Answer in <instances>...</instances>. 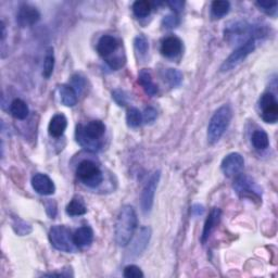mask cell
<instances>
[{
  "mask_svg": "<svg viewBox=\"0 0 278 278\" xmlns=\"http://www.w3.org/2000/svg\"><path fill=\"white\" fill-rule=\"evenodd\" d=\"M221 216H222L221 209L213 208L211 211H210L209 216L207 217L205 226H204V232H202V236H201V242L204 243V245L209 240L210 236L212 235V233L216 229L217 224L220 223Z\"/></svg>",
  "mask_w": 278,
  "mask_h": 278,
  "instance_id": "obj_12",
  "label": "cell"
},
{
  "mask_svg": "<svg viewBox=\"0 0 278 278\" xmlns=\"http://www.w3.org/2000/svg\"><path fill=\"white\" fill-rule=\"evenodd\" d=\"M233 119L232 108L229 105L220 107L215 111L208 126V141L214 145L222 138Z\"/></svg>",
  "mask_w": 278,
  "mask_h": 278,
  "instance_id": "obj_2",
  "label": "cell"
},
{
  "mask_svg": "<svg viewBox=\"0 0 278 278\" xmlns=\"http://www.w3.org/2000/svg\"><path fill=\"white\" fill-rule=\"evenodd\" d=\"M138 83L140 86L144 88L145 92L149 96H156L158 94V86L154 83L151 74L148 70L142 69L138 74Z\"/></svg>",
  "mask_w": 278,
  "mask_h": 278,
  "instance_id": "obj_20",
  "label": "cell"
},
{
  "mask_svg": "<svg viewBox=\"0 0 278 278\" xmlns=\"http://www.w3.org/2000/svg\"><path fill=\"white\" fill-rule=\"evenodd\" d=\"M126 122L131 128H138L142 123V114L137 108L129 109L126 113Z\"/></svg>",
  "mask_w": 278,
  "mask_h": 278,
  "instance_id": "obj_28",
  "label": "cell"
},
{
  "mask_svg": "<svg viewBox=\"0 0 278 278\" xmlns=\"http://www.w3.org/2000/svg\"><path fill=\"white\" fill-rule=\"evenodd\" d=\"M107 63L111 67V69L119 70L125 64V58L122 56H115L113 58L107 59Z\"/></svg>",
  "mask_w": 278,
  "mask_h": 278,
  "instance_id": "obj_36",
  "label": "cell"
},
{
  "mask_svg": "<svg viewBox=\"0 0 278 278\" xmlns=\"http://www.w3.org/2000/svg\"><path fill=\"white\" fill-rule=\"evenodd\" d=\"M10 113L16 120H25L29 116L30 109L22 99H14L10 105Z\"/></svg>",
  "mask_w": 278,
  "mask_h": 278,
  "instance_id": "obj_23",
  "label": "cell"
},
{
  "mask_svg": "<svg viewBox=\"0 0 278 278\" xmlns=\"http://www.w3.org/2000/svg\"><path fill=\"white\" fill-rule=\"evenodd\" d=\"M66 214L70 216H81L86 214L87 212V208L85 206V202H84L82 197H74L70 202L69 205L66 206Z\"/></svg>",
  "mask_w": 278,
  "mask_h": 278,
  "instance_id": "obj_22",
  "label": "cell"
},
{
  "mask_svg": "<svg viewBox=\"0 0 278 278\" xmlns=\"http://www.w3.org/2000/svg\"><path fill=\"white\" fill-rule=\"evenodd\" d=\"M260 110L262 111V119L264 122L274 124L278 120V103L276 96L272 92L263 94L259 101Z\"/></svg>",
  "mask_w": 278,
  "mask_h": 278,
  "instance_id": "obj_7",
  "label": "cell"
},
{
  "mask_svg": "<svg viewBox=\"0 0 278 278\" xmlns=\"http://www.w3.org/2000/svg\"><path fill=\"white\" fill-rule=\"evenodd\" d=\"M55 69V55H54V49L50 47L48 48L46 56H45V61H44V77L46 79H49L53 75Z\"/></svg>",
  "mask_w": 278,
  "mask_h": 278,
  "instance_id": "obj_27",
  "label": "cell"
},
{
  "mask_svg": "<svg viewBox=\"0 0 278 278\" xmlns=\"http://www.w3.org/2000/svg\"><path fill=\"white\" fill-rule=\"evenodd\" d=\"M183 48L182 40L176 36L166 37L161 45V53L167 58H173L181 54Z\"/></svg>",
  "mask_w": 278,
  "mask_h": 278,
  "instance_id": "obj_15",
  "label": "cell"
},
{
  "mask_svg": "<svg viewBox=\"0 0 278 278\" xmlns=\"http://www.w3.org/2000/svg\"><path fill=\"white\" fill-rule=\"evenodd\" d=\"M75 91L78 92V95H81L82 92L86 88V81L84 80L83 77L79 74H75L72 77V85H71Z\"/></svg>",
  "mask_w": 278,
  "mask_h": 278,
  "instance_id": "obj_33",
  "label": "cell"
},
{
  "mask_svg": "<svg viewBox=\"0 0 278 278\" xmlns=\"http://www.w3.org/2000/svg\"><path fill=\"white\" fill-rule=\"evenodd\" d=\"M49 240L54 248L59 251L66 252V254H73L78 249L71 231L63 225H56L52 227V230L49 231Z\"/></svg>",
  "mask_w": 278,
  "mask_h": 278,
  "instance_id": "obj_3",
  "label": "cell"
},
{
  "mask_svg": "<svg viewBox=\"0 0 278 278\" xmlns=\"http://www.w3.org/2000/svg\"><path fill=\"white\" fill-rule=\"evenodd\" d=\"M75 136H77V141L79 144L89 151H98L103 144H101L100 140H95L89 138L87 135L84 133L83 125L77 126V132H75Z\"/></svg>",
  "mask_w": 278,
  "mask_h": 278,
  "instance_id": "obj_18",
  "label": "cell"
},
{
  "mask_svg": "<svg viewBox=\"0 0 278 278\" xmlns=\"http://www.w3.org/2000/svg\"><path fill=\"white\" fill-rule=\"evenodd\" d=\"M67 128V120L64 114L58 113L53 116L48 126V133L52 137L59 138L64 134Z\"/></svg>",
  "mask_w": 278,
  "mask_h": 278,
  "instance_id": "obj_16",
  "label": "cell"
},
{
  "mask_svg": "<svg viewBox=\"0 0 278 278\" xmlns=\"http://www.w3.org/2000/svg\"><path fill=\"white\" fill-rule=\"evenodd\" d=\"M151 9H153V6L147 0H137L133 5V12L139 19L148 16L151 12Z\"/></svg>",
  "mask_w": 278,
  "mask_h": 278,
  "instance_id": "obj_26",
  "label": "cell"
},
{
  "mask_svg": "<svg viewBox=\"0 0 278 278\" xmlns=\"http://www.w3.org/2000/svg\"><path fill=\"white\" fill-rule=\"evenodd\" d=\"M231 4L226 0H215L212 3L211 6V12L212 16L215 19H221L230 12Z\"/></svg>",
  "mask_w": 278,
  "mask_h": 278,
  "instance_id": "obj_25",
  "label": "cell"
},
{
  "mask_svg": "<svg viewBox=\"0 0 278 278\" xmlns=\"http://www.w3.org/2000/svg\"><path fill=\"white\" fill-rule=\"evenodd\" d=\"M112 97L114 99L115 103L121 106V107H124L126 105V95L125 92L121 89H116L112 92Z\"/></svg>",
  "mask_w": 278,
  "mask_h": 278,
  "instance_id": "obj_38",
  "label": "cell"
},
{
  "mask_svg": "<svg viewBox=\"0 0 278 278\" xmlns=\"http://www.w3.org/2000/svg\"><path fill=\"white\" fill-rule=\"evenodd\" d=\"M124 277L126 278H142L144 277V273L141 272V269L136 265H129L124 268Z\"/></svg>",
  "mask_w": 278,
  "mask_h": 278,
  "instance_id": "obj_35",
  "label": "cell"
},
{
  "mask_svg": "<svg viewBox=\"0 0 278 278\" xmlns=\"http://www.w3.org/2000/svg\"><path fill=\"white\" fill-rule=\"evenodd\" d=\"M252 145L257 150H265L269 146V138L266 132L262 130H258L252 135Z\"/></svg>",
  "mask_w": 278,
  "mask_h": 278,
  "instance_id": "obj_24",
  "label": "cell"
},
{
  "mask_svg": "<svg viewBox=\"0 0 278 278\" xmlns=\"http://www.w3.org/2000/svg\"><path fill=\"white\" fill-rule=\"evenodd\" d=\"M73 239L78 248L89 247L94 241V231L89 226H83L75 232Z\"/></svg>",
  "mask_w": 278,
  "mask_h": 278,
  "instance_id": "obj_17",
  "label": "cell"
},
{
  "mask_svg": "<svg viewBox=\"0 0 278 278\" xmlns=\"http://www.w3.org/2000/svg\"><path fill=\"white\" fill-rule=\"evenodd\" d=\"M119 43L115 37L111 35H104L97 44V53L100 57L108 58L116 52Z\"/></svg>",
  "mask_w": 278,
  "mask_h": 278,
  "instance_id": "obj_14",
  "label": "cell"
},
{
  "mask_svg": "<svg viewBox=\"0 0 278 278\" xmlns=\"http://www.w3.org/2000/svg\"><path fill=\"white\" fill-rule=\"evenodd\" d=\"M59 94H60L61 103L65 107L71 108L78 104L79 95L71 85H67V84H62V85L59 86Z\"/></svg>",
  "mask_w": 278,
  "mask_h": 278,
  "instance_id": "obj_19",
  "label": "cell"
},
{
  "mask_svg": "<svg viewBox=\"0 0 278 278\" xmlns=\"http://www.w3.org/2000/svg\"><path fill=\"white\" fill-rule=\"evenodd\" d=\"M180 23H181L180 18L175 14H168V15L164 16L163 20H162V25L167 30H172V29L178 28Z\"/></svg>",
  "mask_w": 278,
  "mask_h": 278,
  "instance_id": "obj_34",
  "label": "cell"
},
{
  "mask_svg": "<svg viewBox=\"0 0 278 278\" xmlns=\"http://www.w3.org/2000/svg\"><path fill=\"white\" fill-rule=\"evenodd\" d=\"M167 5L170 6L171 9L175 12V13H180L183 11L184 9V2H180V0H174V2H167Z\"/></svg>",
  "mask_w": 278,
  "mask_h": 278,
  "instance_id": "obj_40",
  "label": "cell"
},
{
  "mask_svg": "<svg viewBox=\"0 0 278 278\" xmlns=\"http://www.w3.org/2000/svg\"><path fill=\"white\" fill-rule=\"evenodd\" d=\"M46 212L50 218H55L57 215V204L53 200L46 202Z\"/></svg>",
  "mask_w": 278,
  "mask_h": 278,
  "instance_id": "obj_39",
  "label": "cell"
},
{
  "mask_svg": "<svg viewBox=\"0 0 278 278\" xmlns=\"http://www.w3.org/2000/svg\"><path fill=\"white\" fill-rule=\"evenodd\" d=\"M150 237H151V230L149 229V227H147V226L141 227L136 239H135L133 242L131 255L134 257L140 256L147 248Z\"/></svg>",
  "mask_w": 278,
  "mask_h": 278,
  "instance_id": "obj_13",
  "label": "cell"
},
{
  "mask_svg": "<svg viewBox=\"0 0 278 278\" xmlns=\"http://www.w3.org/2000/svg\"><path fill=\"white\" fill-rule=\"evenodd\" d=\"M134 47H135V50H136L137 55H139L140 57H145L149 49V44H148L147 38L142 35V34L141 35H138L134 40Z\"/></svg>",
  "mask_w": 278,
  "mask_h": 278,
  "instance_id": "obj_30",
  "label": "cell"
},
{
  "mask_svg": "<svg viewBox=\"0 0 278 278\" xmlns=\"http://www.w3.org/2000/svg\"><path fill=\"white\" fill-rule=\"evenodd\" d=\"M83 130L89 138L100 140L106 133V125L101 121H91L87 125L83 126Z\"/></svg>",
  "mask_w": 278,
  "mask_h": 278,
  "instance_id": "obj_21",
  "label": "cell"
},
{
  "mask_svg": "<svg viewBox=\"0 0 278 278\" xmlns=\"http://www.w3.org/2000/svg\"><path fill=\"white\" fill-rule=\"evenodd\" d=\"M256 49V39H249L246 43L241 44L235 52L226 59L221 66V72H229L234 67L240 64L245 59L255 52Z\"/></svg>",
  "mask_w": 278,
  "mask_h": 278,
  "instance_id": "obj_5",
  "label": "cell"
},
{
  "mask_svg": "<svg viewBox=\"0 0 278 278\" xmlns=\"http://www.w3.org/2000/svg\"><path fill=\"white\" fill-rule=\"evenodd\" d=\"M138 218L135 210L131 206L121 209L115 223V241L120 247L129 246L133 236L137 230Z\"/></svg>",
  "mask_w": 278,
  "mask_h": 278,
  "instance_id": "obj_1",
  "label": "cell"
},
{
  "mask_svg": "<svg viewBox=\"0 0 278 278\" xmlns=\"http://www.w3.org/2000/svg\"><path fill=\"white\" fill-rule=\"evenodd\" d=\"M78 178L90 188H96L104 181L103 172L99 166L90 160H84L77 168Z\"/></svg>",
  "mask_w": 278,
  "mask_h": 278,
  "instance_id": "obj_4",
  "label": "cell"
},
{
  "mask_svg": "<svg viewBox=\"0 0 278 278\" xmlns=\"http://www.w3.org/2000/svg\"><path fill=\"white\" fill-rule=\"evenodd\" d=\"M234 189L241 198H248L250 200H261V190L258 185L251 178L246 175H238L234 183Z\"/></svg>",
  "mask_w": 278,
  "mask_h": 278,
  "instance_id": "obj_6",
  "label": "cell"
},
{
  "mask_svg": "<svg viewBox=\"0 0 278 278\" xmlns=\"http://www.w3.org/2000/svg\"><path fill=\"white\" fill-rule=\"evenodd\" d=\"M160 181V172L157 171L153 175L150 176V179L148 180L146 186L142 189L141 192V198H140V206L142 212L145 214L150 213L151 209L154 207V202H155V195H156V190L158 188V184Z\"/></svg>",
  "mask_w": 278,
  "mask_h": 278,
  "instance_id": "obj_8",
  "label": "cell"
},
{
  "mask_svg": "<svg viewBox=\"0 0 278 278\" xmlns=\"http://www.w3.org/2000/svg\"><path fill=\"white\" fill-rule=\"evenodd\" d=\"M6 35H7V33H6V27H5V23H4V22H2V40H3V41L5 40Z\"/></svg>",
  "mask_w": 278,
  "mask_h": 278,
  "instance_id": "obj_42",
  "label": "cell"
},
{
  "mask_svg": "<svg viewBox=\"0 0 278 278\" xmlns=\"http://www.w3.org/2000/svg\"><path fill=\"white\" fill-rule=\"evenodd\" d=\"M245 167V160L238 153L227 155L221 163V168L227 178H237Z\"/></svg>",
  "mask_w": 278,
  "mask_h": 278,
  "instance_id": "obj_9",
  "label": "cell"
},
{
  "mask_svg": "<svg viewBox=\"0 0 278 278\" xmlns=\"http://www.w3.org/2000/svg\"><path fill=\"white\" fill-rule=\"evenodd\" d=\"M157 119V110L153 107H148L145 109L144 113H142V122L146 124H150L155 122Z\"/></svg>",
  "mask_w": 278,
  "mask_h": 278,
  "instance_id": "obj_37",
  "label": "cell"
},
{
  "mask_svg": "<svg viewBox=\"0 0 278 278\" xmlns=\"http://www.w3.org/2000/svg\"><path fill=\"white\" fill-rule=\"evenodd\" d=\"M13 229L15 231L16 234H19L20 236H24V235H28L32 232V227L30 224H28L27 222H24L22 220H20V218H18V220H15L14 223H13Z\"/></svg>",
  "mask_w": 278,
  "mask_h": 278,
  "instance_id": "obj_32",
  "label": "cell"
},
{
  "mask_svg": "<svg viewBox=\"0 0 278 278\" xmlns=\"http://www.w3.org/2000/svg\"><path fill=\"white\" fill-rule=\"evenodd\" d=\"M32 187L37 193L41 196L54 195L56 191V186L53 180L46 174H35L32 178Z\"/></svg>",
  "mask_w": 278,
  "mask_h": 278,
  "instance_id": "obj_11",
  "label": "cell"
},
{
  "mask_svg": "<svg viewBox=\"0 0 278 278\" xmlns=\"http://www.w3.org/2000/svg\"><path fill=\"white\" fill-rule=\"evenodd\" d=\"M260 10H262L268 15H275L277 11V3L276 2H258L256 3Z\"/></svg>",
  "mask_w": 278,
  "mask_h": 278,
  "instance_id": "obj_31",
  "label": "cell"
},
{
  "mask_svg": "<svg viewBox=\"0 0 278 278\" xmlns=\"http://www.w3.org/2000/svg\"><path fill=\"white\" fill-rule=\"evenodd\" d=\"M40 20V13L37 8L31 5H22L19 8L18 14H16V22L21 28L33 27Z\"/></svg>",
  "mask_w": 278,
  "mask_h": 278,
  "instance_id": "obj_10",
  "label": "cell"
},
{
  "mask_svg": "<svg viewBox=\"0 0 278 278\" xmlns=\"http://www.w3.org/2000/svg\"><path fill=\"white\" fill-rule=\"evenodd\" d=\"M165 78L171 87H178L183 82V73L178 69H168L165 72Z\"/></svg>",
  "mask_w": 278,
  "mask_h": 278,
  "instance_id": "obj_29",
  "label": "cell"
},
{
  "mask_svg": "<svg viewBox=\"0 0 278 278\" xmlns=\"http://www.w3.org/2000/svg\"><path fill=\"white\" fill-rule=\"evenodd\" d=\"M191 212L192 214L195 215V216H199V215H202L205 212V208L202 207V206H199V205H196V206H193L192 209H191Z\"/></svg>",
  "mask_w": 278,
  "mask_h": 278,
  "instance_id": "obj_41",
  "label": "cell"
}]
</instances>
